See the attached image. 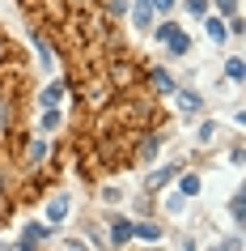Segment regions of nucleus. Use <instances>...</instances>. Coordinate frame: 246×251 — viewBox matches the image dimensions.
Here are the masks:
<instances>
[{
  "label": "nucleus",
  "instance_id": "obj_1",
  "mask_svg": "<svg viewBox=\"0 0 246 251\" xmlns=\"http://www.w3.org/2000/svg\"><path fill=\"white\" fill-rule=\"evenodd\" d=\"M153 39H161L170 47V55H187L191 51V39L182 34V26H174V22H166V26H157L153 30Z\"/></svg>",
  "mask_w": 246,
  "mask_h": 251
},
{
  "label": "nucleus",
  "instance_id": "obj_2",
  "mask_svg": "<svg viewBox=\"0 0 246 251\" xmlns=\"http://www.w3.org/2000/svg\"><path fill=\"white\" fill-rule=\"evenodd\" d=\"M47 238H51L47 226H43V222H30L26 230H22V243H17V247H39V243H47Z\"/></svg>",
  "mask_w": 246,
  "mask_h": 251
},
{
  "label": "nucleus",
  "instance_id": "obj_3",
  "mask_svg": "<svg viewBox=\"0 0 246 251\" xmlns=\"http://www.w3.org/2000/svg\"><path fill=\"white\" fill-rule=\"evenodd\" d=\"M174 98H179L182 115H200V111H204V98H200L195 90H174Z\"/></svg>",
  "mask_w": 246,
  "mask_h": 251
},
{
  "label": "nucleus",
  "instance_id": "obj_4",
  "mask_svg": "<svg viewBox=\"0 0 246 251\" xmlns=\"http://www.w3.org/2000/svg\"><path fill=\"white\" fill-rule=\"evenodd\" d=\"M30 43H34V51H39V60H43L47 68H51V64H55V51H51V43L43 39L39 30H30Z\"/></svg>",
  "mask_w": 246,
  "mask_h": 251
},
{
  "label": "nucleus",
  "instance_id": "obj_5",
  "mask_svg": "<svg viewBox=\"0 0 246 251\" xmlns=\"http://www.w3.org/2000/svg\"><path fill=\"white\" fill-rule=\"evenodd\" d=\"M204 30H208V39H212V43H225V39H229V26H225L221 17H208L204 13Z\"/></svg>",
  "mask_w": 246,
  "mask_h": 251
},
{
  "label": "nucleus",
  "instance_id": "obj_6",
  "mask_svg": "<svg viewBox=\"0 0 246 251\" xmlns=\"http://www.w3.org/2000/svg\"><path fill=\"white\" fill-rule=\"evenodd\" d=\"M128 238H132V222H128V217H115V222H111V243L123 247Z\"/></svg>",
  "mask_w": 246,
  "mask_h": 251
},
{
  "label": "nucleus",
  "instance_id": "obj_7",
  "mask_svg": "<svg viewBox=\"0 0 246 251\" xmlns=\"http://www.w3.org/2000/svg\"><path fill=\"white\" fill-rule=\"evenodd\" d=\"M174 175H179V166H161V171H153V175H149V183H144V187H149V192H157V187H166L170 179H174Z\"/></svg>",
  "mask_w": 246,
  "mask_h": 251
},
{
  "label": "nucleus",
  "instance_id": "obj_8",
  "mask_svg": "<svg viewBox=\"0 0 246 251\" xmlns=\"http://www.w3.org/2000/svg\"><path fill=\"white\" fill-rule=\"evenodd\" d=\"M60 98H64V81H51V85L39 94V102H43V106H60Z\"/></svg>",
  "mask_w": 246,
  "mask_h": 251
},
{
  "label": "nucleus",
  "instance_id": "obj_9",
  "mask_svg": "<svg viewBox=\"0 0 246 251\" xmlns=\"http://www.w3.org/2000/svg\"><path fill=\"white\" fill-rule=\"evenodd\" d=\"M179 196H182V200L200 196V175H182V179H179Z\"/></svg>",
  "mask_w": 246,
  "mask_h": 251
},
{
  "label": "nucleus",
  "instance_id": "obj_10",
  "mask_svg": "<svg viewBox=\"0 0 246 251\" xmlns=\"http://www.w3.org/2000/svg\"><path fill=\"white\" fill-rule=\"evenodd\" d=\"M68 209H72V204H68V196H55V200H51V209H47V222H64Z\"/></svg>",
  "mask_w": 246,
  "mask_h": 251
},
{
  "label": "nucleus",
  "instance_id": "obj_11",
  "mask_svg": "<svg viewBox=\"0 0 246 251\" xmlns=\"http://www.w3.org/2000/svg\"><path fill=\"white\" fill-rule=\"evenodd\" d=\"M132 238H144V243H157V238H161V230H157L153 222H140V226H132Z\"/></svg>",
  "mask_w": 246,
  "mask_h": 251
},
{
  "label": "nucleus",
  "instance_id": "obj_12",
  "mask_svg": "<svg viewBox=\"0 0 246 251\" xmlns=\"http://www.w3.org/2000/svg\"><path fill=\"white\" fill-rule=\"evenodd\" d=\"M60 128V111L55 106H43V119H39V132H55Z\"/></svg>",
  "mask_w": 246,
  "mask_h": 251
},
{
  "label": "nucleus",
  "instance_id": "obj_13",
  "mask_svg": "<svg viewBox=\"0 0 246 251\" xmlns=\"http://www.w3.org/2000/svg\"><path fill=\"white\" fill-rule=\"evenodd\" d=\"M229 217H233V222H238V226L246 222V196H242V192H238V196L229 200Z\"/></svg>",
  "mask_w": 246,
  "mask_h": 251
},
{
  "label": "nucleus",
  "instance_id": "obj_14",
  "mask_svg": "<svg viewBox=\"0 0 246 251\" xmlns=\"http://www.w3.org/2000/svg\"><path fill=\"white\" fill-rule=\"evenodd\" d=\"M217 124H212V119H208V124H200V145H212V141H217Z\"/></svg>",
  "mask_w": 246,
  "mask_h": 251
},
{
  "label": "nucleus",
  "instance_id": "obj_15",
  "mask_svg": "<svg viewBox=\"0 0 246 251\" xmlns=\"http://www.w3.org/2000/svg\"><path fill=\"white\" fill-rule=\"evenodd\" d=\"M225 73H229L233 81H242V77H246V60H238V55H233L229 64H225Z\"/></svg>",
  "mask_w": 246,
  "mask_h": 251
},
{
  "label": "nucleus",
  "instance_id": "obj_16",
  "mask_svg": "<svg viewBox=\"0 0 246 251\" xmlns=\"http://www.w3.org/2000/svg\"><path fill=\"white\" fill-rule=\"evenodd\" d=\"M153 81H157V90L174 94V81H170V73H166V68H157V73H153Z\"/></svg>",
  "mask_w": 246,
  "mask_h": 251
},
{
  "label": "nucleus",
  "instance_id": "obj_17",
  "mask_svg": "<svg viewBox=\"0 0 246 251\" xmlns=\"http://www.w3.org/2000/svg\"><path fill=\"white\" fill-rule=\"evenodd\" d=\"M217 9H221L225 17H238V0H217Z\"/></svg>",
  "mask_w": 246,
  "mask_h": 251
},
{
  "label": "nucleus",
  "instance_id": "obj_18",
  "mask_svg": "<svg viewBox=\"0 0 246 251\" xmlns=\"http://www.w3.org/2000/svg\"><path fill=\"white\" fill-rule=\"evenodd\" d=\"M187 9H191L195 17H204V13H208V0H187Z\"/></svg>",
  "mask_w": 246,
  "mask_h": 251
},
{
  "label": "nucleus",
  "instance_id": "obj_19",
  "mask_svg": "<svg viewBox=\"0 0 246 251\" xmlns=\"http://www.w3.org/2000/svg\"><path fill=\"white\" fill-rule=\"evenodd\" d=\"M43 153H47V141H34V149H30V162H43Z\"/></svg>",
  "mask_w": 246,
  "mask_h": 251
},
{
  "label": "nucleus",
  "instance_id": "obj_20",
  "mask_svg": "<svg viewBox=\"0 0 246 251\" xmlns=\"http://www.w3.org/2000/svg\"><path fill=\"white\" fill-rule=\"evenodd\" d=\"M174 4H179V0H153V9H157V13H170Z\"/></svg>",
  "mask_w": 246,
  "mask_h": 251
},
{
  "label": "nucleus",
  "instance_id": "obj_21",
  "mask_svg": "<svg viewBox=\"0 0 246 251\" xmlns=\"http://www.w3.org/2000/svg\"><path fill=\"white\" fill-rule=\"evenodd\" d=\"M0 47H4V43H0Z\"/></svg>",
  "mask_w": 246,
  "mask_h": 251
}]
</instances>
